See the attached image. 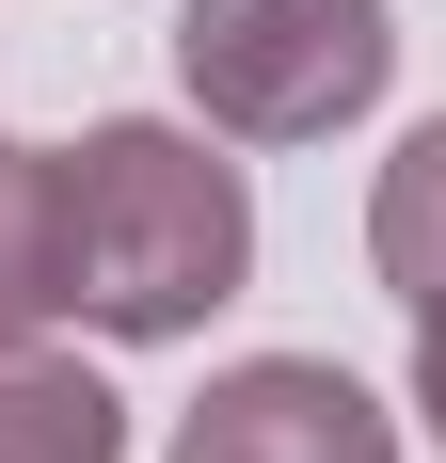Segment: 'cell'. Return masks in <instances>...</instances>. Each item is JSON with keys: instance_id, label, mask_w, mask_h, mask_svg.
<instances>
[{"instance_id": "obj_2", "label": "cell", "mask_w": 446, "mask_h": 463, "mask_svg": "<svg viewBox=\"0 0 446 463\" xmlns=\"http://www.w3.org/2000/svg\"><path fill=\"white\" fill-rule=\"evenodd\" d=\"M176 80L223 144H335L399 80L383 0H176Z\"/></svg>"}, {"instance_id": "obj_7", "label": "cell", "mask_w": 446, "mask_h": 463, "mask_svg": "<svg viewBox=\"0 0 446 463\" xmlns=\"http://www.w3.org/2000/svg\"><path fill=\"white\" fill-rule=\"evenodd\" d=\"M414 416H431V448H446V304L414 320Z\"/></svg>"}, {"instance_id": "obj_5", "label": "cell", "mask_w": 446, "mask_h": 463, "mask_svg": "<svg viewBox=\"0 0 446 463\" xmlns=\"http://www.w3.org/2000/svg\"><path fill=\"white\" fill-rule=\"evenodd\" d=\"M64 320V160L0 144V352H33Z\"/></svg>"}, {"instance_id": "obj_4", "label": "cell", "mask_w": 446, "mask_h": 463, "mask_svg": "<svg viewBox=\"0 0 446 463\" xmlns=\"http://www.w3.org/2000/svg\"><path fill=\"white\" fill-rule=\"evenodd\" d=\"M0 463H128V400L64 352H0Z\"/></svg>"}, {"instance_id": "obj_3", "label": "cell", "mask_w": 446, "mask_h": 463, "mask_svg": "<svg viewBox=\"0 0 446 463\" xmlns=\"http://www.w3.org/2000/svg\"><path fill=\"white\" fill-rule=\"evenodd\" d=\"M176 463H399V416L335 352H256L176 416Z\"/></svg>"}, {"instance_id": "obj_6", "label": "cell", "mask_w": 446, "mask_h": 463, "mask_svg": "<svg viewBox=\"0 0 446 463\" xmlns=\"http://www.w3.org/2000/svg\"><path fill=\"white\" fill-rule=\"evenodd\" d=\"M367 256H383V288H399L414 320L446 304V112L383 160V192H367Z\"/></svg>"}, {"instance_id": "obj_1", "label": "cell", "mask_w": 446, "mask_h": 463, "mask_svg": "<svg viewBox=\"0 0 446 463\" xmlns=\"http://www.w3.org/2000/svg\"><path fill=\"white\" fill-rule=\"evenodd\" d=\"M64 160V304L96 335H208L256 272V192L239 160H208V128H160V112H112V128L48 144Z\"/></svg>"}]
</instances>
